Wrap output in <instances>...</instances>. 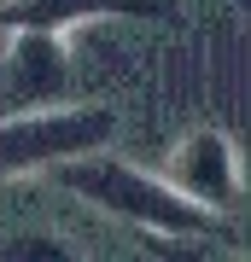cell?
I'll return each mask as SVG.
<instances>
[{
  "mask_svg": "<svg viewBox=\"0 0 251 262\" xmlns=\"http://www.w3.org/2000/svg\"><path fill=\"white\" fill-rule=\"evenodd\" d=\"M117 117L100 105H41V111H12L0 117V181L53 169L59 158L111 146Z\"/></svg>",
  "mask_w": 251,
  "mask_h": 262,
  "instance_id": "cell-2",
  "label": "cell"
},
{
  "mask_svg": "<svg viewBox=\"0 0 251 262\" xmlns=\"http://www.w3.org/2000/svg\"><path fill=\"white\" fill-rule=\"evenodd\" d=\"M0 256H70L65 251V245H59V239H6V245H0Z\"/></svg>",
  "mask_w": 251,
  "mask_h": 262,
  "instance_id": "cell-6",
  "label": "cell"
},
{
  "mask_svg": "<svg viewBox=\"0 0 251 262\" xmlns=\"http://www.w3.org/2000/svg\"><path fill=\"white\" fill-rule=\"evenodd\" d=\"M53 181H59L65 192H76L82 204L117 215V222H129V227L164 233V239H205V233L222 227L216 210L181 198L164 175H152V169H140V163H129V158H111L105 146L76 151V158H59V163H53Z\"/></svg>",
  "mask_w": 251,
  "mask_h": 262,
  "instance_id": "cell-1",
  "label": "cell"
},
{
  "mask_svg": "<svg viewBox=\"0 0 251 262\" xmlns=\"http://www.w3.org/2000/svg\"><path fill=\"white\" fill-rule=\"evenodd\" d=\"M152 0H6L0 29H41V35H70L93 18H152Z\"/></svg>",
  "mask_w": 251,
  "mask_h": 262,
  "instance_id": "cell-5",
  "label": "cell"
},
{
  "mask_svg": "<svg viewBox=\"0 0 251 262\" xmlns=\"http://www.w3.org/2000/svg\"><path fill=\"white\" fill-rule=\"evenodd\" d=\"M164 181H169L181 198H193V204H205V210H216V215L234 210L240 192H245V181H240V151H234V140H228L222 128H193L176 151H169Z\"/></svg>",
  "mask_w": 251,
  "mask_h": 262,
  "instance_id": "cell-4",
  "label": "cell"
},
{
  "mask_svg": "<svg viewBox=\"0 0 251 262\" xmlns=\"http://www.w3.org/2000/svg\"><path fill=\"white\" fill-rule=\"evenodd\" d=\"M65 94H70V47H65V35L6 29V47H0V117L59 105Z\"/></svg>",
  "mask_w": 251,
  "mask_h": 262,
  "instance_id": "cell-3",
  "label": "cell"
}]
</instances>
